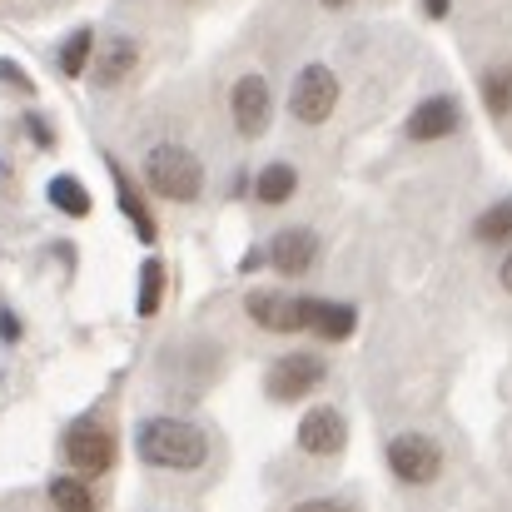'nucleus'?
Wrapping results in <instances>:
<instances>
[{"instance_id": "1", "label": "nucleus", "mask_w": 512, "mask_h": 512, "mask_svg": "<svg viewBox=\"0 0 512 512\" xmlns=\"http://www.w3.org/2000/svg\"><path fill=\"white\" fill-rule=\"evenodd\" d=\"M135 448H140V458L150 468H170V473H194L209 458V438L194 423H184V418H150L140 428Z\"/></svg>"}, {"instance_id": "19", "label": "nucleus", "mask_w": 512, "mask_h": 512, "mask_svg": "<svg viewBox=\"0 0 512 512\" xmlns=\"http://www.w3.org/2000/svg\"><path fill=\"white\" fill-rule=\"evenodd\" d=\"M483 105L493 110V115H512V70H488L483 75Z\"/></svg>"}, {"instance_id": "25", "label": "nucleus", "mask_w": 512, "mask_h": 512, "mask_svg": "<svg viewBox=\"0 0 512 512\" xmlns=\"http://www.w3.org/2000/svg\"><path fill=\"white\" fill-rule=\"evenodd\" d=\"M30 135H35V140H40V145H50V130H45V125H40V120H35V115H30Z\"/></svg>"}, {"instance_id": "23", "label": "nucleus", "mask_w": 512, "mask_h": 512, "mask_svg": "<svg viewBox=\"0 0 512 512\" xmlns=\"http://www.w3.org/2000/svg\"><path fill=\"white\" fill-rule=\"evenodd\" d=\"M0 75H5V85H15V90H30V80H25V75H20V70L10 65V60L0 65Z\"/></svg>"}, {"instance_id": "9", "label": "nucleus", "mask_w": 512, "mask_h": 512, "mask_svg": "<svg viewBox=\"0 0 512 512\" xmlns=\"http://www.w3.org/2000/svg\"><path fill=\"white\" fill-rule=\"evenodd\" d=\"M244 309H249V319H254L259 329H269V334H299V329H304V299L259 289V294L244 299Z\"/></svg>"}, {"instance_id": "14", "label": "nucleus", "mask_w": 512, "mask_h": 512, "mask_svg": "<svg viewBox=\"0 0 512 512\" xmlns=\"http://www.w3.org/2000/svg\"><path fill=\"white\" fill-rule=\"evenodd\" d=\"M294 189H299L294 165H264L259 179H254V194H259L264 204H284V199H294Z\"/></svg>"}, {"instance_id": "18", "label": "nucleus", "mask_w": 512, "mask_h": 512, "mask_svg": "<svg viewBox=\"0 0 512 512\" xmlns=\"http://www.w3.org/2000/svg\"><path fill=\"white\" fill-rule=\"evenodd\" d=\"M50 503H55V512H95V498H90V488L80 478H55L50 483Z\"/></svg>"}, {"instance_id": "17", "label": "nucleus", "mask_w": 512, "mask_h": 512, "mask_svg": "<svg viewBox=\"0 0 512 512\" xmlns=\"http://www.w3.org/2000/svg\"><path fill=\"white\" fill-rule=\"evenodd\" d=\"M50 204H55L60 214H70V219H85V214H90V194H85V184L70 179V174H55V179H50Z\"/></svg>"}, {"instance_id": "28", "label": "nucleus", "mask_w": 512, "mask_h": 512, "mask_svg": "<svg viewBox=\"0 0 512 512\" xmlns=\"http://www.w3.org/2000/svg\"><path fill=\"white\" fill-rule=\"evenodd\" d=\"M0 174H5V165H0Z\"/></svg>"}, {"instance_id": "11", "label": "nucleus", "mask_w": 512, "mask_h": 512, "mask_svg": "<svg viewBox=\"0 0 512 512\" xmlns=\"http://www.w3.org/2000/svg\"><path fill=\"white\" fill-rule=\"evenodd\" d=\"M314 254H319V239H314L309 229H279V234L269 239V264H274L279 274H309Z\"/></svg>"}, {"instance_id": "2", "label": "nucleus", "mask_w": 512, "mask_h": 512, "mask_svg": "<svg viewBox=\"0 0 512 512\" xmlns=\"http://www.w3.org/2000/svg\"><path fill=\"white\" fill-rule=\"evenodd\" d=\"M145 179H150L155 194H165L174 204H189L204 189V165L184 145H155L150 160H145Z\"/></svg>"}, {"instance_id": "3", "label": "nucleus", "mask_w": 512, "mask_h": 512, "mask_svg": "<svg viewBox=\"0 0 512 512\" xmlns=\"http://www.w3.org/2000/svg\"><path fill=\"white\" fill-rule=\"evenodd\" d=\"M334 105H339V80H334V70H329V65H309V70H299L294 95H289L294 120H304V125H324V120L334 115Z\"/></svg>"}, {"instance_id": "6", "label": "nucleus", "mask_w": 512, "mask_h": 512, "mask_svg": "<svg viewBox=\"0 0 512 512\" xmlns=\"http://www.w3.org/2000/svg\"><path fill=\"white\" fill-rule=\"evenodd\" d=\"M229 105H234V125H239V135H244V140H259V135L269 130L274 95H269V80H264V75H244V80L234 85Z\"/></svg>"}, {"instance_id": "5", "label": "nucleus", "mask_w": 512, "mask_h": 512, "mask_svg": "<svg viewBox=\"0 0 512 512\" xmlns=\"http://www.w3.org/2000/svg\"><path fill=\"white\" fill-rule=\"evenodd\" d=\"M388 468H393L403 483L423 488V483H433V478L443 473V453H438V443H428L423 433H403V438L388 443Z\"/></svg>"}, {"instance_id": "13", "label": "nucleus", "mask_w": 512, "mask_h": 512, "mask_svg": "<svg viewBox=\"0 0 512 512\" xmlns=\"http://www.w3.org/2000/svg\"><path fill=\"white\" fill-rule=\"evenodd\" d=\"M135 60H140L135 40H130V35H115V40L100 50V60H95V80H100V85H120V80L135 70Z\"/></svg>"}, {"instance_id": "12", "label": "nucleus", "mask_w": 512, "mask_h": 512, "mask_svg": "<svg viewBox=\"0 0 512 512\" xmlns=\"http://www.w3.org/2000/svg\"><path fill=\"white\" fill-rule=\"evenodd\" d=\"M304 329H314L324 343H343L358 329V314L334 299H304Z\"/></svg>"}, {"instance_id": "22", "label": "nucleus", "mask_w": 512, "mask_h": 512, "mask_svg": "<svg viewBox=\"0 0 512 512\" xmlns=\"http://www.w3.org/2000/svg\"><path fill=\"white\" fill-rule=\"evenodd\" d=\"M289 512H353V503H343V498H309V503H299Z\"/></svg>"}, {"instance_id": "10", "label": "nucleus", "mask_w": 512, "mask_h": 512, "mask_svg": "<svg viewBox=\"0 0 512 512\" xmlns=\"http://www.w3.org/2000/svg\"><path fill=\"white\" fill-rule=\"evenodd\" d=\"M463 125V115H458V100H448V95H433V100H423L413 115H408V140H448L453 130Z\"/></svg>"}, {"instance_id": "15", "label": "nucleus", "mask_w": 512, "mask_h": 512, "mask_svg": "<svg viewBox=\"0 0 512 512\" xmlns=\"http://www.w3.org/2000/svg\"><path fill=\"white\" fill-rule=\"evenodd\" d=\"M110 170H115V189H120V209L130 214V224H135V234H140V239L150 244V239H155V219H150V209H145V199L135 194V184L125 179V170H120V165H110Z\"/></svg>"}, {"instance_id": "7", "label": "nucleus", "mask_w": 512, "mask_h": 512, "mask_svg": "<svg viewBox=\"0 0 512 512\" xmlns=\"http://www.w3.org/2000/svg\"><path fill=\"white\" fill-rule=\"evenodd\" d=\"M65 458H70V468H80L85 478H100V473L115 468V438H110L105 428H95V423H80V428L65 433Z\"/></svg>"}, {"instance_id": "27", "label": "nucleus", "mask_w": 512, "mask_h": 512, "mask_svg": "<svg viewBox=\"0 0 512 512\" xmlns=\"http://www.w3.org/2000/svg\"><path fill=\"white\" fill-rule=\"evenodd\" d=\"M324 5H329V10H343V5H353V0H324Z\"/></svg>"}, {"instance_id": "21", "label": "nucleus", "mask_w": 512, "mask_h": 512, "mask_svg": "<svg viewBox=\"0 0 512 512\" xmlns=\"http://www.w3.org/2000/svg\"><path fill=\"white\" fill-rule=\"evenodd\" d=\"M90 50H95V35H90V30H75V35L65 40V50H60V70L75 80V75L90 65Z\"/></svg>"}, {"instance_id": "20", "label": "nucleus", "mask_w": 512, "mask_h": 512, "mask_svg": "<svg viewBox=\"0 0 512 512\" xmlns=\"http://www.w3.org/2000/svg\"><path fill=\"white\" fill-rule=\"evenodd\" d=\"M160 299H165V264L150 259L145 274H140V314L155 319V314H160Z\"/></svg>"}, {"instance_id": "26", "label": "nucleus", "mask_w": 512, "mask_h": 512, "mask_svg": "<svg viewBox=\"0 0 512 512\" xmlns=\"http://www.w3.org/2000/svg\"><path fill=\"white\" fill-rule=\"evenodd\" d=\"M498 279H503V289H508V294H512V254H508V259H503V274H498Z\"/></svg>"}, {"instance_id": "8", "label": "nucleus", "mask_w": 512, "mask_h": 512, "mask_svg": "<svg viewBox=\"0 0 512 512\" xmlns=\"http://www.w3.org/2000/svg\"><path fill=\"white\" fill-rule=\"evenodd\" d=\"M348 443V423H343L339 408H309L304 423H299V448L314 453V458H334Z\"/></svg>"}, {"instance_id": "24", "label": "nucleus", "mask_w": 512, "mask_h": 512, "mask_svg": "<svg viewBox=\"0 0 512 512\" xmlns=\"http://www.w3.org/2000/svg\"><path fill=\"white\" fill-rule=\"evenodd\" d=\"M448 5H453V0H423V10H428L433 20H443V15H448Z\"/></svg>"}, {"instance_id": "16", "label": "nucleus", "mask_w": 512, "mask_h": 512, "mask_svg": "<svg viewBox=\"0 0 512 512\" xmlns=\"http://www.w3.org/2000/svg\"><path fill=\"white\" fill-rule=\"evenodd\" d=\"M473 239H483V244H508L512 239V199H498L493 209H483V214L473 219Z\"/></svg>"}, {"instance_id": "4", "label": "nucleus", "mask_w": 512, "mask_h": 512, "mask_svg": "<svg viewBox=\"0 0 512 512\" xmlns=\"http://www.w3.org/2000/svg\"><path fill=\"white\" fill-rule=\"evenodd\" d=\"M324 358L319 353H284L269 373H264V388H269V398L274 403H299L309 388H319L324 383Z\"/></svg>"}]
</instances>
